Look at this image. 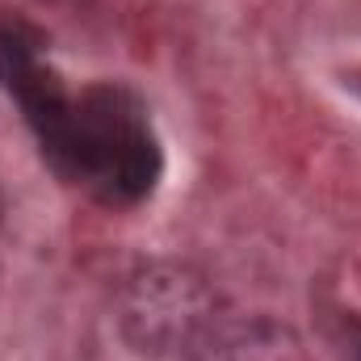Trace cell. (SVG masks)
I'll return each instance as SVG.
<instances>
[{
    "label": "cell",
    "mask_w": 361,
    "mask_h": 361,
    "mask_svg": "<svg viewBox=\"0 0 361 361\" xmlns=\"http://www.w3.org/2000/svg\"><path fill=\"white\" fill-rule=\"evenodd\" d=\"M223 311L219 290L189 265H147L122 294V332L139 353L185 361Z\"/></svg>",
    "instance_id": "obj_2"
},
{
    "label": "cell",
    "mask_w": 361,
    "mask_h": 361,
    "mask_svg": "<svg viewBox=\"0 0 361 361\" xmlns=\"http://www.w3.org/2000/svg\"><path fill=\"white\" fill-rule=\"evenodd\" d=\"M185 361H311L294 328L277 319H240L223 311Z\"/></svg>",
    "instance_id": "obj_3"
},
{
    "label": "cell",
    "mask_w": 361,
    "mask_h": 361,
    "mask_svg": "<svg viewBox=\"0 0 361 361\" xmlns=\"http://www.w3.org/2000/svg\"><path fill=\"white\" fill-rule=\"evenodd\" d=\"M0 89L38 139L47 169L101 206L143 202L164 173L147 101L126 85L97 80L72 92L25 21H0Z\"/></svg>",
    "instance_id": "obj_1"
},
{
    "label": "cell",
    "mask_w": 361,
    "mask_h": 361,
    "mask_svg": "<svg viewBox=\"0 0 361 361\" xmlns=\"http://www.w3.org/2000/svg\"><path fill=\"white\" fill-rule=\"evenodd\" d=\"M345 357L361 361V319H349V315H345Z\"/></svg>",
    "instance_id": "obj_4"
},
{
    "label": "cell",
    "mask_w": 361,
    "mask_h": 361,
    "mask_svg": "<svg viewBox=\"0 0 361 361\" xmlns=\"http://www.w3.org/2000/svg\"><path fill=\"white\" fill-rule=\"evenodd\" d=\"M0 227H4V197H0Z\"/></svg>",
    "instance_id": "obj_5"
}]
</instances>
